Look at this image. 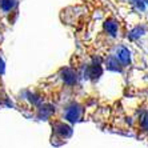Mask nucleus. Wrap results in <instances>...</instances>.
Instances as JSON below:
<instances>
[{
    "label": "nucleus",
    "mask_w": 148,
    "mask_h": 148,
    "mask_svg": "<svg viewBox=\"0 0 148 148\" xmlns=\"http://www.w3.org/2000/svg\"><path fill=\"white\" fill-rule=\"evenodd\" d=\"M114 56L119 60V63H120L123 67H128L132 62L131 51H130V48L125 47V45H119L116 48V52H115Z\"/></svg>",
    "instance_id": "nucleus-1"
},
{
    "label": "nucleus",
    "mask_w": 148,
    "mask_h": 148,
    "mask_svg": "<svg viewBox=\"0 0 148 148\" xmlns=\"http://www.w3.org/2000/svg\"><path fill=\"white\" fill-rule=\"evenodd\" d=\"M101 75H103V67H101V62L100 60H95L92 64H90L87 67L86 72H84V77L91 80H97Z\"/></svg>",
    "instance_id": "nucleus-2"
},
{
    "label": "nucleus",
    "mask_w": 148,
    "mask_h": 148,
    "mask_svg": "<svg viewBox=\"0 0 148 148\" xmlns=\"http://www.w3.org/2000/svg\"><path fill=\"white\" fill-rule=\"evenodd\" d=\"M103 28H104V32H106L107 36H110V38H117V36H119L120 25H119V23H117L115 19H112V17H108V19L104 20Z\"/></svg>",
    "instance_id": "nucleus-3"
},
{
    "label": "nucleus",
    "mask_w": 148,
    "mask_h": 148,
    "mask_svg": "<svg viewBox=\"0 0 148 148\" xmlns=\"http://www.w3.org/2000/svg\"><path fill=\"white\" fill-rule=\"evenodd\" d=\"M83 115V108L82 106H79V104H71L69 107H67L66 110V115H64V117H66L68 121H77L82 117Z\"/></svg>",
    "instance_id": "nucleus-4"
},
{
    "label": "nucleus",
    "mask_w": 148,
    "mask_h": 148,
    "mask_svg": "<svg viewBox=\"0 0 148 148\" xmlns=\"http://www.w3.org/2000/svg\"><path fill=\"white\" fill-rule=\"evenodd\" d=\"M104 66H106V68H107L108 71H111V72H121V68H123V66L119 63V60H117L114 55L108 56V58L106 59Z\"/></svg>",
    "instance_id": "nucleus-5"
},
{
    "label": "nucleus",
    "mask_w": 148,
    "mask_h": 148,
    "mask_svg": "<svg viewBox=\"0 0 148 148\" xmlns=\"http://www.w3.org/2000/svg\"><path fill=\"white\" fill-rule=\"evenodd\" d=\"M145 32H147V28H145V25H143V24L136 25V27H134L131 31L128 32L127 38L130 39V40H138V39L141 38V36H144Z\"/></svg>",
    "instance_id": "nucleus-6"
},
{
    "label": "nucleus",
    "mask_w": 148,
    "mask_h": 148,
    "mask_svg": "<svg viewBox=\"0 0 148 148\" xmlns=\"http://www.w3.org/2000/svg\"><path fill=\"white\" fill-rule=\"evenodd\" d=\"M63 82L68 84V86H73L77 82V73L72 71L71 68H67L63 71Z\"/></svg>",
    "instance_id": "nucleus-7"
},
{
    "label": "nucleus",
    "mask_w": 148,
    "mask_h": 148,
    "mask_svg": "<svg viewBox=\"0 0 148 148\" xmlns=\"http://www.w3.org/2000/svg\"><path fill=\"white\" fill-rule=\"evenodd\" d=\"M138 125H139V128H140V131L148 132V111L147 110H141L140 112H139Z\"/></svg>",
    "instance_id": "nucleus-8"
},
{
    "label": "nucleus",
    "mask_w": 148,
    "mask_h": 148,
    "mask_svg": "<svg viewBox=\"0 0 148 148\" xmlns=\"http://www.w3.org/2000/svg\"><path fill=\"white\" fill-rule=\"evenodd\" d=\"M132 4L139 12H144L148 8V0H132Z\"/></svg>",
    "instance_id": "nucleus-9"
}]
</instances>
